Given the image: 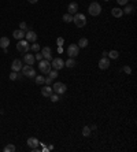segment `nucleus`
Wrapping results in <instances>:
<instances>
[{
  "label": "nucleus",
  "mask_w": 137,
  "mask_h": 152,
  "mask_svg": "<svg viewBox=\"0 0 137 152\" xmlns=\"http://www.w3.org/2000/svg\"><path fill=\"white\" fill-rule=\"evenodd\" d=\"M63 21H64L66 23H70V22H73V15H71V14H68V13L63 14Z\"/></svg>",
  "instance_id": "4be33fe9"
},
{
  "label": "nucleus",
  "mask_w": 137,
  "mask_h": 152,
  "mask_svg": "<svg viewBox=\"0 0 137 152\" xmlns=\"http://www.w3.org/2000/svg\"><path fill=\"white\" fill-rule=\"evenodd\" d=\"M52 86L51 85H45V86H43L41 88V95L44 96V97H50L51 95H52Z\"/></svg>",
  "instance_id": "ddd939ff"
},
{
  "label": "nucleus",
  "mask_w": 137,
  "mask_h": 152,
  "mask_svg": "<svg viewBox=\"0 0 137 152\" xmlns=\"http://www.w3.org/2000/svg\"><path fill=\"white\" fill-rule=\"evenodd\" d=\"M56 44L59 45V47H62V45L64 44V40H63V37H58V38H56Z\"/></svg>",
  "instance_id": "2f4dec72"
},
{
  "label": "nucleus",
  "mask_w": 137,
  "mask_h": 152,
  "mask_svg": "<svg viewBox=\"0 0 137 152\" xmlns=\"http://www.w3.org/2000/svg\"><path fill=\"white\" fill-rule=\"evenodd\" d=\"M52 90H54L55 93H58V95H63V93L67 90V86L63 82H55L52 85Z\"/></svg>",
  "instance_id": "39448f33"
},
{
  "label": "nucleus",
  "mask_w": 137,
  "mask_h": 152,
  "mask_svg": "<svg viewBox=\"0 0 137 152\" xmlns=\"http://www.w3.org/2000/svg\"><path fill=\"white\" fill-rule=\"evenodd\" d=\"M111 14H112V17H115V18H121L124 15V11L121 8H118V7H115V8L111 10Z\"/></svg>",
  "instance_id": "6ab92c4d"
},
{
  "label": "nucleus",
  "mask_w": 137,
  "mask_h": 152,
  "mask_svg": "<svg viewBox=\"0 0 137 152\" xmlns=\"http://www.w3.org/2000/svg\"><path fill=\"white\" fill-rule=\"evenodd\" d=\"M8 78H10L11 81H15V80H18V78H21V77H19V73H17V71H13V73L8 76Z\"/></svg>",
  "instance_id": "bb28decb"
},
{
  "label": "nucleus",
  "mask_w": 137,
  "mask_h": 152,
  "mask_svg": "<svg viewBox=\"0 0 137 152\" xmlns=\"http://www.w3.org/2000/svg\"><path fill=\"white\" fill-rule=\"evenodd\" d=\"M80 54V47L77 44H70L67 47V55L68 58H75Z\"/></svg>",
  "instance_id": "0eeeda50"
},
{
  "label": "nucleus",
  "mask_w": 137,
  "mask_h": 152,
  "mask_svg": "<svg viewBox=\"0 0 137 152\" xmlns=\"http://www.w3.org/2000/svg\"><path fill=\"white\" fill-rule=\"evenodd\" d=\"M51 82H52V78H51V77H47V78H45V81H44L45 85H51Z\"/></svg>",
  "instance_id": "e433bc0d"
},
{
  "label": "nucleus",
  "mask_w": 137,
  "mask_h": 152,
  "mask_svg": "<svg viewBox=\"0 0 137 152\" xmlns=\"http://www.w3.org/2000/svg\"><path fill=\"white\" fill-rule=\"evenodd\" d=\"M108 67H110V60H108L107 56H103L99 60V69L100 70H107Z\"/></svg>",
  "instance_id": "9d476101"
},
{
  "label": "nucleus",
  "mask_w": 137,
  "mask_h": 152,
  "mask_svg": "<svg viewBox=\"0 0 137 152\" xmlns=\"http://www.w3.org/2000/svg\"><path fill=\"white\" fill-rule=\"evenodd\" d=\"M64 66H66V67H68V69H73V67H75V66H77V62H75L74 58H68L67 60L64 62Z\"/></svg>",
  "instance_id": "a211bd4d"
},
{
  "label": "nucleus",
  "mask_w": 137,
  "mask_h": 152,
  "mask_svg": "<svg viewBox=\"0 0 137 152\" xmlns=\"http://www.w3.org/2000/svg\"><path fill=\"white\" fill-rule=\"evenodd\" d=\"M88 11H89V14H91L92 17H97V15H100V13H101V6H100L99 3L93 1V3H91V4H89Z\"/></svg>",
  "instance_id": "f03ea898"
},
{
  "label": "nucleus",
  "mask_w": 137,
  "mask_h": 152,
  "mask_svg": "<svg viewBox=\"0 0 137 152\" xmlns=\"http://www.w3.org/2000/svg\"><path fill=\"white\" fill-rule=\"evenodd\" d=\"M51 66H52V69L60 70V69H63L64 62H63L62 58H55V59H52V63H51Z\"/></svg>",
  "instance_id": "6e6552de"
},
{
  "label": "nucleus",
  "mask_w": 137,
  "mask_h": 152,
  "mask_svg": "<svg viewBox=\"0 0 137 152\" xmlns=\"http://www.w3.org/2000/svg\"><path fill=\"white\" fill-rule=\"evenodd\" d=\"M30 50L33 51V52H38V51H40V45L38 44H32Z\"/></svg>",
  "instance_id": "7c9ffc66"
},
{
  "label": "nucleus",
  "mask_w": 137,
  "mask_h": 152,
  "mask_svg": "<svg viewBox=\"0 0 137 152\" xmlns=\"http://www.w3.org/2000/svg\"><path fill=\"white\" fill-rule=\"evenodd\" d=\"M104 1H108V0H104Z\"/></svg>",
  "instance_id": "ea45409f"
},
{
  "label": "nucleus",
  "mask_w": 137,
  "mask_h": 152,
  "mask_svg": "<svg viewBox=\"0 0 137 152\" xmlns=\"http://www.w3.org/2000/svg\"><path fill=\"white\" fill-rule=\"evenodd\" d=\"M133 10H134V7L133 6H126L125 7V10H122V11H124V14H132L133 13Z\"/></svg>",
  "instance_id": "c85d7f7f"
},
{
  "label": "nucleus",
  "mask_w": 137,
  "mask_h": 152,
  "mask_svg": "<svg viewBox=\"0 0 137 152\" xmlns=\"http://www.w3.org/2000/svg\"><path fill=\"white\" fill-rule=\"evenodd\" d=\"M11 70H13V71H17V73H19V71L22 70V60H19V59H15L13 63H11Z\"/></svg>",
  "instance_id": "f8f14e48"
},
{
  "label": "nucleus",
  "mask_w": 137,
  "mask_h": 152,
  "mask_svg": "<svg viewBox=\"0 0 137 152\" xmlns=\"http://www.w3.org/2000/svg\"><path fill=\"white\" fill-rule=\"evenodd\" d=\"M50 99L52 100V103H56V101H59V96H58V93H52L50 96Z\"/></svg>",
  "instance_id": "c756f323"
},
{
  "label": "nucleus",
  "mask_w": 137,
  "mask_h": 152,
  "mask_svg": "<svg viewBox=\"0 0 137 152\" xmlns=\"http://www.w3.org/2000/svg\"><path fill=\"white\" fill-rule=\"evenodd\" d=\"M77 11H78V4H77L75 1H71V3L68 4V7H67V13L73 15V14H75Z\"/></svg>",
  "instance_id": "dca6fc26"
},
{
  "label": "nucleus",
  "mask_w": 137,
  "mask_h": 152,
  "mask_svg": "<svg viewBox=\"0 0 137 152\" xmlns=\"http://www.w3.org/2000/svg\"><path fill=\"white\" fill-rule=\"evenodd\" d=\"M19 29L25 32L26 29H28V25H26V22H21V23H19Z\"/></svg>",
  "instance_id": "473e14b6"
},
{
  "label": "nucleus",
  "mask_w": 137,
  "mask_h": 152,
  "mask_svg": "<svg viewBox=\"0 0 137 152\" xmlns=\"http://www.w3.org/2000/svg\"><path fill=\"white\" fill-rule=\"evenodd\" d=\"M28 1H29V3H32V4H36L38 0H28Z\"/></svg>",
  "instance_id": "4c0bfd02"
},
{
  "label": "nucleus",
  "mask_w": 137,
  "mask_h": 152,
  "mask_svg": "<svg viewBox=\"0 0 137 152\" xmlns=\"http://www.w3.org/2000/svg\"><path fill=\"white\" fill-rule=\"evenodd\" d=\"M29 48H30V44H29V41H26V40H18V44H17V50L19 51V52H28L29 51Z\"/></svg>",
  "instance_id": "423d86ee"
},
{
  "label": "nucleus",
  "mask_w": 137,
  "mask_h": 152,
  "mask_svg": "<svg viewBox=\"0 0 137 152\" xmlns=\"http://www.w3.org/2000/svg\"><path fill=\"white\" fill-rule=\"evenodd\" d=\"M128 1H129V0H117V3H118L119 6H126Z\"/></svg>",
  "instance_id": "f704fd0d"
},
{
  "label": "nucleus",
  "mask_w": 137,
  "mask_h": 152,
  "mask_svg": "<svg viewBox=\"0 0 137 152\" xmlns=\"http://www.w3.org/2000/svg\"><path fill=\"white\" fill-rule=\"evenodd\" d=\"M25 37H26V41H29V43H36V40H37V34L33 32V30H28L25 33Z\"/></svg>",
  "instance_id": "9b49d317"
},
{
  "label": "nucleus",
  "mask_w": 137,
  "mask_h": 152,
  "mask_svg": "<svg viewBox=\"0 0 137 152\" xmlns=\"http://www.w3.org/2000/svg\"><path fill=\"white\" fill-rule=\"evenodd\" d=\"M34 59H36V60H38V62H40V60H43V59H44L43 54H36V55H34Z\"/></svg>",
  "instance_id": "72a5a7b5"
},
{
  "label": "nucleus",
  "mask_w": 137,
  "mask_h": 152,
  "mask_svg": "<svg viewBox=\"0 0 137 152\" xmlns=\"http://www.w3.org/2000/svg\"><path fill=\"white\" fill-rule=\"evenodd\" d=\"M22 74H24V77H29V78H34L36 77V71H34V69H33V66H30V64H26V66H22Z\"/></svg>",
  "instance_id": "20e7f679"
},
{
  "label": "nucleus",
  "mask_w": 137,
  "mask_h": 152,
  "mask_svg": "<svg viewBox=\"0 0 137 152\" xmlns=\"http://www.w3.org/2000/svg\"><path fill=\"white\" fill-rule=\"evenodd\" d=\"M124 71L126 73V74H132V69L129 67V66H125V67H124Z\"/></svg>",
  "instance_id": "c9c22d12"
},
{
  "label": "nucleus",
  "mask_w": 137,
  "mask_h": 152,
  "mask_svg": "<svg viewBox=\"0 0 137 152\" xmlns=\"http://www.w3.org/2000/svg\"><path fill=\"white\" fill-rule=\"evenodd\" d=\"M38 144H40V141H38L36 137H29V139H28V145H29V148H30V149H33V148H37Z\"/></svg>",
  "instance_id": "4468645a"
},
{
  "label": "nucleus",
  "mask_w": 137,
  "mask_h": 152,
  "mask_svg": "<svg viewBox=\"0 0 137 152\" xmlns=\"http://www.w3.org/2000/svg\"><path fill=\"white\" fill-rule=\"evenodd\" d=\"M8 45H10V40H8V37H1L0 38V47H1V48H8Z\"/></svg>",
  "instance_id": "aec40b11"
},
{
  "label": "nucleus",
  "mask_w": 137,
  "mask_h": 152,
  "mask_svg": "<svg viewBox=\"0 0 137 152\" xmlns=\"http://www.w3.org/2000/svg\"><path fill=\"white\" fill-rule=\"evenodd\" d=\"M77 45H78L80 48H85V47H88V38H81Z\"/></svg>",
  "instance_id": "5701e85b"
},
{
  "label": "nucleus",
  "mask_w": 137,
  "mask_h": 152,
  "mask_svg": "<svg viewBox=\"0 0 137 152\" xmlns=\"http://www.w3.org/2000/svg\"><path fill=\"white\" fill-rule=\"evenodd\" d=\"M73 22H74V25L77 27H84V26L87 25V18H85V15L81 13H75L73 15Z\"/></svg>",
  "instance_id": "f257e3e1"
},
{
  "label": "nucleus",
  "mask_w": 137,
  "mask_h": 152,
  "mask_svg": "<svg viewBox=\"0 0 137 152\" xmlns=\"http://www.w3.org/2000/svg\"><path fill=\"white\" fill-rule=\"evenodd\" d=\"M15 145L14 144H8V145L4 147V152H15Z\"/></svg>",
  "instance_id": "393cba45"
},
{
  "label": "nucleus",
  "mask_w": 137,
  "mask_h": 152,
  "mask_svg": "<svg viewBox=\"0 0 137 152\" xmlns=\"http://www.w3.org/2000/svg\"><path fill=\"white\" fill-rule=\"evenodd\" d=\"M13 37L17 38V40H22V38L25 37V32L21 30V29H17V30H14L13 32Z\"/></svg>",
  "instance_id": "f3484780"
},
{
  "label": "nucleus",
  "mask_w": 137,
  "mask_h": 152,
  "mask_svg": "<svg viewBox=\"0 0 137 152\" xmlns=\"http://www.w3.org/2000/svg\"><path fill=\"white\" fill-rule=\"evenodd\" d=\"M34 81H36L37 85H43L44 81H45V78H44L43 76H36V77H34Z\"/></svg>",
  "instance_id": "b1692460"
},
{
  "label": "nucleus",
  "mask_w": 137,
  "mask_h": 152,
  "mask_svg": "<svg viewBox=\"0 0 137 152\" xmlns=\"http://www.w3.org/2000/svg\"><path fill=\"white\" fill-rule=\"evenodd\" d=\"M34 55H30V54H28V52H25V55H24V62H25L26 64H30V66H33V63H34Z\"/></svg>",
  "instance_id": "2eb2a0df"
},
{
  "label": "nucleus",
  "mask_w": 137,
  "mask_h": 152,
  "mask_svg": "<svg viewBox=\"0 0 137 152\" xmlns=\"http://www.w3.org/2000/svg\"><path fill=\"white\" fill-rule=\"evenodd\" d=\"M41 54H43V58L45 60H52V51H51L50 47H44L43 50H41Z\"/></svg>",
  "instance_id": "1a4fd4ad"
},
{
  "label": "nucleus",
  "mask_w": 137,
  "mask_h": 152,
  "mask_svg": "<svg viewBox=\"0 0 137 152\" xmlns=\"http://www.w3.org/2000/svg\"><path fill=\"white\" fill-rule=\"evenodd\" d=\"M91 127V130H96V125H92V126H89Z\"/></svg>",
  "instance_id": "58836bf2"
},
{
  "label": "nucleus",
  "mask_w": 137,
  "mask_h": 152,
  "mask_svg": "<svg viewBox=\"0 0 137 152\" xmlns=\"http://www.w3.org/2000/svg\"><path fill=\"white\" fill-rule=\"evenodd\" d=\"M107 56L110 58V59H118L119 52H118V51H115V50H112V51H110V52L107 54Z\"/></svg>",
  "instance_id": "412c9836"
},
{
  "label": "nucleus",
  "mask_w": 137,
  "mask_h": 152,
  "mask_svg": "<svg viewBox=\"0 0 137 152\" xmlns=\"http://www.w3.org/2000/svg\"><path fill=\"white\" fill-rule=\"evenodd\" d=\"M38 69H40V71H41L43 74H48V73H50V70L52 69L51 62H50V60H45V59L40 60V62H38Z\"/></svg>",
  "instance_id": "7ed1b4c3"
},
{
  "label": "nucleus",
  "mask_w": 137,
  "mask_h": 152,
  "mask_svg": "<svg viewBox=\"0 0 137 152\" xmlns=\"http://www.w3.org/2000/svg\"><path fill=\"white\" fill-rule=\"evenodd\" d=\"M48 77H51L52 80H55L56 77H58V70H55V69L52 70V69H51V70H50V73H48Z\"/></svg>",
  "instance_id": "cd10ccee"
},
{
  "label": "nucleus",
  "mask_w": 137,
  "mask_h": 152,
  "mask_svg": "<svg viewBox=\"0 0 137 152\" xmlns=\"http://www.w3.org/2000/svg\"><path fill=\"white\" fill-rule=\"evenodd\" d=\"M91 132H92V130H91V127L85 126L84 129H82V136H84V137H88V136H91Z\"/></svg>",
  "instance_id": "a878e982"
}]
</instances>
